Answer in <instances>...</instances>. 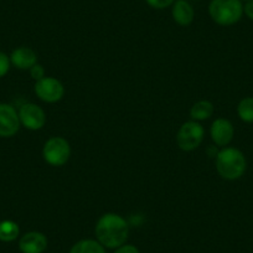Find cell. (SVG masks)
<instances>
[{
    "label": "cell",
    "instance_id": "obj_9",
    "mask_svg": "<svg viewBox=\"0 0 253 253\" xmlns=\"http://www.w3.org/2000/svg\"><path fill=\"white\" fill-rule=\"evenodd\" d=\"M47 247V238L43 233L28 232L19 241V248L23 253H42Z\"/></svg>",
    "mask_w": 253,
    "mask_h": 253
},
{
    "label": "cell",
    "instance_id": "obj_11",
    "mask_svg": "<svg viewBox=\"0 0 253 253\" xmlns=\"http://www.w3.org/2000/svg\"><path fill=\"white\" fill-rule=\"evenodd\" d=\"M171 14L175 23L181 26L190 25L193 23L194 16H195L194 8L186 0H175V3L172 4Z\"/></svg>",
    "mask_w": 253,
    "mask_h": 253
},
{
    "label": "cell",
    "instance_id": "obj_6",
    "mask_svg": "<svg viewBox=\"0 0 253 253\" xmlns=\"http://www.w3.org/2000/svg\"><path fill=\"white\" fill-rule=\"evenodd\" d=\"M35 93L40 99L47 103H55L60 101L65 93L63 84L52 77H43L35 84Z\"/></svg>",
    "mask_w": 253,
    "mask_h": 253
},
{
    "label": "cell",
    "instance_id": "obj_16",
    "mask_svg": "<svg viewBox=\"0 0 253 253\" xmlns=\"http://www.w3.org/2000/svg\"><path fill=\"white\" fill-rule=\"evenodd\" d=\"M237 114L246 123H253V97H246L238 103Z\"/></svg>",
    "mask_w": 253,
    "mask_h": 253
},
{
    "label": "cell",
    "instance_id": "obj_21",
    "mask_svg": "<svg viewBox=\"0 0 253 253\" xmlns=\"http://www.w3.org/2000/svg\"><path fill=\"white\" fill-rule=\"evenodd\" d=\"M243 14H246L248 19L253 20V0H248L246 5L243 6Z\"/></svg>",
    "mask_w": 253,
    "mask_h": 253
},
{
    "label": "cell",
    "instance_id": "obj_2",
    "mask_svg": "<svg viewBox=\"0 0 253 253\" xmlns=\"http://www.w3.org/2000/svg\"><path fill=\"white\" fill-rule=\"evenodd\" d=\"M247 162L241 150L225 148L216 157V170L226 180H237L245 174Z\"/></svg>",
    "mask_w": 253,
    "mask_h": 253
},
{
    "label": "cell",
    "instance_id": "obj_4",
    "mask_svg": "<svg viewBox=\"0 0 253 253\" xmlns=\"http://www.w3.org/2000/svg\"><path fill=\"white\" fill-rule=\"evenodd\" d=\"M43 159L53 167H61L66 164L71 155V148L69 142L61 137L50 138L43 145Z\"/></svg>",
    "mask_w": 253,
    "mask_h": 253
},
{
    "label": "cell",
    "instance_id": "obj_22",
    "mask_svg": "<svg viewBox=\"0 0 253 253\" xmlns=\"http://www.w3.org/2000/svg\"><path fill=\"white\" fill-rule=\"evenodd\" d=\"M245 1H248V0H245Z\"/></svg>",
    "mask_w": 253,
    "mask_h": 253
},
{
    "label": "cell",
    "instance_id": "obj_7",
    "mask_svg": "<svg viewBox=\"0 0 253 253\" xmlns=\"http://www.w3.org/2000/svg\"><path fill=\"white\" fill-rule=\"evenodd\" d=\"M19 119L28 129H41L46 123V114L42 108L34 103H26L19 109Z\"/></svg>",
    "mask_w": 253,
    "mask_h": 253
},
{
    "label": "cell",
    "instance_id": "obj_8",
    "mask_svg": "<svg viewBox=\"0 0 253 253\" xmlns=\"http://www.w3.org/2000/svg\"><path fill=\"white\" fill-rule=\"evenodd\" d=\"M20 128L19 114L10 104L0 103V137L8 138L16 134Z\"/></svg>",
    "mask_w": 253,
    "mask_h": 253
},
{
    "label": "cell",
    "instance_id": "obj_14",
    "mask_svg": "<svg viewBox=\"0 0 253 253\" xmlns=\"http://www.w3.org/2000/svg\"><path fill=\"white\" fill-rule=\"evenodd\" d=\"M70 253H106L104 247L94 240H82L74 245Z\"/></svg>",
    "mask_w": 253,
    "mask_h": 253
},
{
    "label": "cell",
    "instance_id": "obj_18",
    "mask_svg": "<svg viewBox=\"0 0 253 253\" xmlns=\"http://www.w3.org/2000/svg\"><path fill=\"white\" fill-rule=\"evenodd\" d=\"M145 1H147L152 8L155 9H165L175 3V0H145Z\"/></svg>",
    "mask_w": 253,
    "mask_h": 253
},
{
    "label": "cell",
    "instance_id": "obj_10",
    "mask_svg": "<svg viewBox=\"0 0 253 253\" xmlns=\"http://www.w3.org/2000/svg\"><path fill=\"white\" fill-rule=\"evenodd\" d=\"M235 129L230 121L223 118L216 119L211 126V138L217 145H227L233 139Z\"/></svg>",
    "mask_w": 253,
    "mask_h": 253
},
{
    "label": "cell",
    "instance_id": "obj_3",
    "mask_svg": "<svg viewBox=\"0 0 253 253\" xmlns=\"http://www.w3.org/2000/svg\"><path fill=\"white\" fill-rule=\"evenodd\" d=\"M209 13L216 24L230 26L241 20L243 15V5L241 0H211Z\"/></svg>",
    "mask_w": 253,
    "mask_h": 253
},
{
    "label": "cell",
    "instance_id": "obj_13",
    "mask_svg": "<svg viewBox=\"0 0 253 253\" xmlns=\"http://www.w3.org/2000/svg\"><path fill=\"white\" fill-rule=\"evenodd\" d=\"M213 113V104L209 101H199L191 107V118L195 121H204L212 116Z\"/></svg>",
    "mask_w": 253,
    "mask_h": 253
},
{
    "label": "cell",
    "instance_id": "obj_17",
    "mask_svg": "<svg viewBox=\"0 0 253 253\" xmlns=\"http://www.w3.org/2000/svg\"><path fill=\"white\" fill-rule=\"evenodd\" d=\"M10 67V60L4 52L0 51V77L5 76Z\"/></svg>",
    "mask_w": 253,
    "mask_h": 253
},
{
    "label": "cell",
    "instance_id": "obj_15",
    "mask_svg": "<svg viewBox=\"0 0 253 253\" xmlns=\"http://www.w3.org/2000/svg\"><path fill=\"white\" fill-rule=\"evenodd\" d=\"M19 226L14 221H1L0 222V241L3 242H11V241L16 240L19 236Z\"/></svg>",
    "mask_w": 253,
    "mask_h": 253
},
{
    "label": "cell",
    "instance_id": "obj_1",
    "mask_svg": "<svg viewBox=\"0 0 253 253\" xmlns=\"http://www.w3.org/2000/svg\"><path fill=\"white\" fill-rule=\"evenodd\" d=\"M128 223L117 213H106L99 218L96 225L97 240L104 247H121L128 238Z\"/></svg>",
    "mask_w": 253,
    "mask_h": 253
},
{
    "label": "cell",
    "instance_id": "obj_20",
    "mask_svg": "<svg viewBox=\"0 0 253 253\" xmlns=\"http://www.w3.org/2000/svg\"><path fill=\"white\" fill-rule=\"evenodd\" d=\"M114 253H139V251H138V248L134 247V246L126 245L117 248V251Z\"/></svg>",
    "mask_w": 253,
    "mask_h": 253
},
{
    "label": "cell",
    "instance_id": "obj_19",
    "mask_svg": "<svg viewBox=\"0 0 253 253\" xmlns=\"http://www.w3.org/2000/svg\"><path fill=\"white\" fill-rule=\"evenodd\" d=\"M30 74H31V77H33L34 80H36V81H39V80L43 79V75H45V70H43V67L41 66V65H34L33 67L30 69Z\"/></svg>",
    "mask_w": 253,
    "mask_h": 253
},
{
    "label": "cell",
    "instance_id": "obj_12",
    "mask_svg": "<svg viewBox=\"0 0 253 253\" xmlns=\"http://www.w3.org/2000/svg\"><path fill=\"white\" fill-rule=\"evenodd\" d=\"M11 62L14 66L20 70H29L36 65L38 62V56L31 48L29 47H19L13 51L10 56Z\"/></svg>",
    "mask_w": 253,
    "mask_h": 253
},
{
    "label": "cell",
    "instance_id": "obj_5",
    "mask_svg": "<svg viewBox=\"0 0 253 253\" xmlns=\"http://www.w3.org/2000/svg\"><path fill=\"white\" fill-rule=\"evenodd\" d=\"M204 139V128L198 122H186L180 126L176 143L184 152H191L201 144Z\"/></svg>",
    "mask_w": 253,
    "mask_h": 253
}]
</instances>
